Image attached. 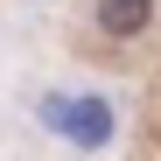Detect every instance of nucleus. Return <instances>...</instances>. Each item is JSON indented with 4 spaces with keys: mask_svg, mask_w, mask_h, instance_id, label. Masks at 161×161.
Listing matches in <instances>:
<instances>
[{
    "mask_svg": "<svg viewBox=\"0 0 161 161\" xmlns=\"http://www.w3.org/2000/svg\"><path fill=\"white\" fill-rule=\"evenodd\" d=\"M154 21V0H98V28L105 35H140Z\"/></svg>",
    "mask_w": 161,
    "mask_h": 161,
    "instance_id": "f257e3e1",
    "label": "nucleus"
}]
</instances>
